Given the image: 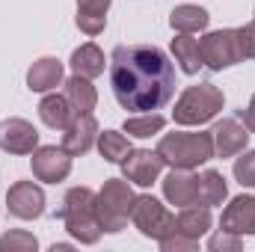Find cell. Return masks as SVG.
I'll return each mask as SVG.
<instances>
[{
    "label": "cell",
    "instance_id": "obj_1",
    "mask_svg": "<svg viewBox=\"0 0 255 252\" xmlns=\"http://www.w3.org/2000/svg\"><path fill=\"white\" fill-rule=\"evenodd\" d=\"M110 86L122 110L157 113L175 95V65L157 45H119L110 54Z\"/></svg>",
    "mask_w": 255,
    "mask_h": 252
},
{
    "label": "cell",
    "instance_id": "obj_2",
    "mask_svg": "<svg viewBox=\"0 0 255 252\" xmlns=\"http://www.w3.org/2000/svg\"><path fill=\"white\" fill-rule=\"evenodd\" d=\"M60 220H63L65 232L83 244L92 247L101 241V226H98V214H95V190L92 187H71L63 196V208H60Z\"/></svg>",
    "mask_w": 255,
    "mask_h": 252
},
{
    "label": "cell",
    "instance_id": "obj_3",
    "mask_svg": "<svg viewBox=\"0 0 255 252\" xmlns=\"http://www.w3.org/2000/svg\"><path fill=\"white\" fill-rule=\"evenodd\" d=\"M154 151L163 157L169 169H196L214 157V139H211V130L208 133L175 130V133H163Z\"/></svg>",
    "mask_w": 255,
    "mask_h": 252
},
{
    "label": "cell",
    "instance_id": "obj_4",
    "mask_svg": "<svg viewBox=\"0 0 255 252\" xmlns=\"http://www.w3.org/2000/svg\"><path fill=\"white\" fill-rule=\"evenodd\" d=\"M223 107H226V95H223L220 86H214V83H196V86H187L178 95L172 119H175V125L196 127V125H205V122L217 119V113Z\"/></svg>",
    "mask_w": 255,
    "mask_h": 252
},
{
    "label": "cell",
    "instance_id": "obj_5",
    "mask_svg": "<svg viewBox=\"0 0 255 252\" xmlns=\"http://www.w3.org/2000/svg\"><path fill=\"white\" fill-rule=\"evenodd\" d=\"M133 190L128 178H107L101 190L95 193V214H98V226L107 235H119L130 220V208H133Z\"/></svg>",
    "mask_w": 255,
    "mask_h": 252
},
{
    "label": "cell",
    "instance_id": "obj_6",
    "mask_svg": "<svg viewBox=\"0 0 255 252\" xmlns=\"http://www.w3.org/2000/svg\"><path fill=\"white\" fill-rule=\"evenodd\" d=\"M130 223L133 229L148 238V241H163L166 235L175 232V217L166 211V205L160 199H154L151 193H142L133 199V208H130Z\"/></svg>",
    "mask_w": 255,
    "mask_h": 252
},
{
    "label": "cell",
    "instance_id": "obj_7",
    "mask_svg": "<svg viewBox=\"0 0 255 252\" xmlns=\"http://www.w3.org/2000/svg\"><path fill=\"white\" fill-rule=\"evenodd\" d=\"M202 45V63L211 71H223L232 65L244 63L241 57V45H238V30L235 27H223V30H211L199 39Z\"/></svg>",
    "mask_w": 255,
    "mask_h": 252
},
{
    "label": "cell",
    "instance_id": "obj_8",
    "mask_svg": "<svg viewBox=\"0 0 255 252\" xmlns=\"http://www.w3.org/2000/svg\"><path fill=\"white\" fill-rule=\"evenodd\" d=\"M30 169H33L36 181L60 184L71 175V154L63 145H39L30 157Z\"/></svg>",
    "mask_w": 255,
    "mask_h": 252
},
{
    "label": "cell",
    "instance_id": "obj_9",
    "mask_svg": "<svg viewBox=\"0 0 255 252\" xmlns=\"http://www.w3.org/2000/svg\"><path fill=\"white\" fill-rule=\"evenodd\" d=\"M45 190L33 181H15L6 193V211L15 220H39L45 214Z\"/></svg>",
    "mask_w": 255,
    "mask_h": 252
},
{
    "label": "cell",
    "instance_id": "obj_10",
    "mask_svg": "<svg viewBox=\"0 0 255 252\" xmlns=\"http://www.w3.org/2000/svg\"><path fill=\"white\" fill-rule=\"evenodd\" d=\"M122 166V175H125L130 184H136V187H151L157 178H160V172H163V157L157 154V151H148V148H130L128 151V157L119 163Z\"/></svg>",
    "mask_w": 255,
    "mask_h": 252
},
{
    "label": "cell",
    "instance_id": "obj_11",
    "mask_svg": "<svg viewBox=\"0 0 255 252\" xmlns=\"http://www.w3.org/2000/svg\"><path fill=\"white\" fill-rule=\"evenodd\" d=\"M0 148L6 154H33L39 148V130L27 119H3L0 122Z\"/></svg>",
    "mask_w": 255,
    "mask_h": 252
},
{
    "label": "cell",
    "instance_id": "obj_12",
    "mask_svg": "<svg viewBox=\"0 0 255 252\" xmlns=\"http://www.w3.org/2000/svg\"><path fill=\"white\" fill-rule=\"evenodd\" d=\"M98 133L101 130H98V122L92 113H77L63 133V148L71 157H80V154L92 151V145L98 142Z\"/></svg>",
    "mask_w": 255,
    "mask_h": 252
},
{
    "label": "cell",
    "instance_id": "obj_13",
    "mask_svg": "<svg viewBox=\"0 0 255 252\" xmlns=\"http://www.w3.org/2000/svg\"><path fill=\"white\" fill-rule=\"evenodd\" d=\"M211 139H214V154L217 157H235L247 148L250 130L241 119H220L211 127Z\"/></svg>",
    "mask_w": 255,
    "mask_h": 252
},
{
    "label": "cell",
    "instance_id": "obj_14",
    "mask_svg": "<svg viewBox=\"0 0 255 252\" xmlns=\"http://www.w3.org/2000/svg\"><path fill=\"white\" fill-rule=\"evenodd\" d=\"M220 229L235 232L241 238L255 235V196H235L220 217Z\"/></svg>",
    "mask_w": 255,
    "mask_h": 252
},
{
    "label": "cell",
    "instance_id": "obj_15",
    "mask_svg": "<svg viewBox=\"0 0 255 252\" xmlns=\"http://www.w3.org/2000/svg\"><path fill=\"white\" fill-rule=\"evenodd\" d=\"M65 80V65L57 57H39L27 68V89L30 92H54Z\"/></svg>",
    "mask_w": 255,
    "mask_h": 252
},
{
    "label": "cell",
    "instance_id": "obj_16",
    "mask_svg": "<svg viewBox=\"0 0 255 252\" xmlns=\"http://www.w3.org/2000/svg\"><path fill=\"white\" fill-rule=\"evenodd\" d=\"M163 199H166L169 205H175V208L199 205L193 169H169V175L163 178Z\"/></svg>",
    "mask_w": 255,
    "mask_h": 252
},
{
    "label": "cell",
    "instance_id": "obj_17",
    "mask_svg": "<svg viewBox=\"0 0 255 252\" xmlns=\"http://www.w3.org/2000/svg\"><path fill=\"white\" fill-rule=\"evenodd\" d=\"M211 226H214V217H211V208H208V205H187V208H181L178 217H175V232L187 235L193 241L205 238V235L211 232Z\"/></svg>",
    "mask_w": 255,
    "mask_h": 252
},
{
    "label": "cell",
    "instance_id": "obj_18",
    "mask_svg": "<svg viewBox=\"0 0 255 252\" xmlns=\"http://www.w3.org/2000/svg\"><path fill=\"white\" fill-rule=\"evenodd\" d=\"M113 0H77V30L86 36H98L107 27V9Z\"/></svg>",
    "mask_w": 255,
    "mask_h": 252
},
{
    "label": "cell",
    "instance_id": "obj_19",
    "mask_svg": "<svg viewBox=\"0 0 255 252\" xmlns=\"http://www.w3.org/2000/svg\"><path fill=\"white\" fill-rule=\"evenodd\" d=\"M71 71L74 74H83V77H101L104 74V68H107V60H104V51L95 45V42H86V45H80V48H74L71 51Z\"/></svg>",
    "mask_w": 255,
    "mask_h": 252
},
{
    "label": "cell",
    "instance_id": "obj_20",
    "mask_svg": "<svg viewBox=\"0 0 255 252\" xmlns=\"http://www.w3.org/2000/svg\"><path fill=\"white\" fill-rule=\"evenodd\" d=\"M63 86H65L63 95L68 98V104H71L74 113H92V110H95V104H98V92H95V86H92L89 77H83V74H71Z\"/></svg>",
    "mask_w": 255,
    "mask_h": 252
},
{
    "label": "cell",
    "instance_id": "obj_21",
    "mask_svg": "<svg viewBox=\"0 0 255 252\" xmlns=\"http://www.w3.org/2000/svg\"><path fill=\"white\" fill-rule=\"evenodd\" d=\"M211 24V12L196 6V3H181L169 12V27L175 33H202Z\"/></svg>",
    "mask_w": 255,
    "mask_h": 252
},
{
    "label": "cell",
    "instance_id": "obj_22",
    "mask_svg": "<svg viewBox=\"0 0 255 252\" xmlns=\"http://www.w3.org/2000/svg\"><path fill=\"white\" fill-rule=\"evenodd\" d=\"M196 199L199 205H208V208H217L229 199V184L223 178V172L217 169H205L196 175Z\"/></svg>",
    "mask_w": 255,
    "mask_h": 252
},
{
    "label": "cell",
    "instance_id": "obj_23",
    "mask_svg": "<svg viewBox=\"0 0 255 252\" xmlns=\"http://www.w3.org/2000/svg\"><path fill=\"white\" fill-rule=\"evenodd\" d=\"M74 116H77V113L71 110V104H68L65 95L48 92V95L39 101V119H42L48 127H54V130H65Z\"/></svg>",
    "mask_w": 255,
    "mask_h": 252
},
{
    "label": "cell",
    "instance_id": "obj_24",
    "mask_svg": "<svg viewBox=\"0 0 255 252\" xmlns=\"http://www.w3.org/2000/svg\"><path fill=\"white\" fill-rule=\"evenodd\" d=\"M172 57L181 65L184 74H199V68H205L202 63V45L199 39H193V33H178L172 39Z\"/></svg>",
    "mask_w": 255,
    "mask_h": 252
},
{
    "label": "cell",
    "instance_id": "obj_25",
    "mask_svg": "<svg viewBox=\"0 0 255 252\" xmlns=\"http://www.w3.org/2000/svg\"><path fill=\"white\" fill-rule=\"evenodd\" d=\"M95 145L107 163H122L130 151V139L125 136V130H104V133H98Z\"/></svg>",
    "mask_w": 255,
    "mask_h": 252
},
{
    "label": "cell",
    "instance_id": "obj_26",
    "mask_svg": "<svg viewBox=\"0 0 255 252\" xmlns=\"http://www.w3.org/2000/svg\"><path fill=\"white\" fill-rule=\"evenodd\" d=\"M166 125V119L160 116V113H136V116H130L125 119V130L128 136H136V139H148V136H154V133H160Z\"/></svg>",
    "mask_w": 255,
    "mask_h": 252
},
{
    "label": "cell",
    "instance_id": "obj_27",
    "mask_svg": "<svg viewBox=\"0 0 255 252\" xmlns=\"http://www.w3.org/2000/svg\"><path fill=\"white\" fill-rule=\"evenodd\" d=\"M36 250H39V241L24 229H12L0 238V252H36Z\"/></svg>",
    "mask_w": 255,
    "mask_h": 252
},
{
    "label": "cell",
    "instance_id": "obj_28",
    "mask_svg": "<svg viewBox=\"0 0 255 252\" xmlns=\"http://www.w3.org/2000/svg\"><path fill=\"white\" fill-rule=\"evenodd\" d=\"M235 181L241 187H255V148H244L241 157L235 160Z\"/></svg>",
    "mask_w": 255,
    "mask_h": 252
},
{
    "label": "cell",
    "instance_id": "obj_29",
    "mask_svg": "<svg viewBox=\"0 0 255 252\" xmlns=\"http://www.w3.org/2000/svg\"><path fill=\"white\" fill-rule=\"evenodd\" d=\"M208 250L211 252H241L244 250V241H241V235H235V232H217V235H211L208 238Z\"/></svg>",
    "mask_w": 255,
    "mask_h": 252
},
{
    "label": "cell",
    "instance_id": "obj_30",
    "mask_svg": "<svg viewBox=\"0 0 255 252\" xmlns=\"http://www.w3.org/2000/svg\"><path fill=\"white\" fill-rule=\"evenodd\" d=\"M157 244H160L163 252H193V250H199V241H193V238L181 235V232H172V235H166V238L157 241Z\"/></svg>",
    "mask_w": 255,
    "mask_h": 252
},
{
    "label": "cell",
    "instance_id": "obj_31",
    "mask_svg": "<svg viewBox=\"0 0 255 252\" xmlns=\"http://www.w3.org/2000/svg\"><path fill=\"white\" fill-rule=\"evenodd\" d=\"M238 30V45H241V57L244 60H255V21L235 27Z\"/></svg>",
    "mask_w": 255,
    "mask_h": 252
},
{
    "label": "cell",
    "instance_id": "obj_32",
    "mask_svg": "<svg viewBox=\"0 0 255 252\" xmlns=\"http://www.w3.org/2000/svg\"><path fill=\"white\" fill-rule=\"evenodd\" d=\"M241 122L247 125V130H250V133H255V95L250 98L247 110H241Z\"/></svg>",
    "mask_w": 255,
    "mask_h": 252
},
{
    "label": "cell",
    "instance_id": "obj_33",
    "mask_svg": "<svg viewBox=\"0 0 255 252\" xmlns=\"http://www.w3.org/2000/svg\"><path fill=\"white\" fill-rule=\"evenodd\" d=\"M68 250H71L68 244H54V247H51V252H68Z\"/></svg>",
    "mask_w": 255,
    "mask_h": 252
}]
</instances>
